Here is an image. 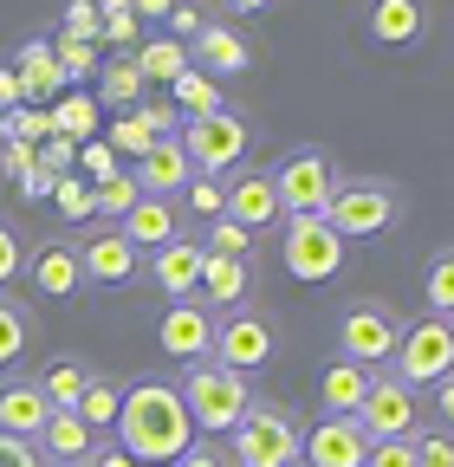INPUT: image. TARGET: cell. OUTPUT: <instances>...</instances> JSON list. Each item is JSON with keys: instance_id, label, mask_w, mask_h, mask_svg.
Wrapping results in <instances>:
<instances>
[{"instance_id": "484cf974", "label": "cell", "mask_w": 454, "mask_h": 467, "mask_svg": "<svg viewBox=\"0 0 454 467\" xmlns=\"http://www.w3.org/2000/svg\"><path fill=\"white\" fill-rule=\"evenodd\" d=\"M370 377H377V370H357V364H345V358H337V364L318 377L325 416H357V409H364V389H370Z\"/></svg>"}, {"instance_id": "d6986e66", "label": "cell", "mask_w": 454, "mask_h": 467, "mask_svg": "<svg viewBox=\"0 0 454 467\" xmlns=\"http://www.w3.org/2000/svg\"><path fill=\"white\" fill-rule=\"evenodd\" d=\"M364 33L377 46H416L428 33V0H370Z\"/></svg>"}, {"instance_id": "52a82bcc", "label": "cell", "mask_w": 454, "mask_h": 467, "mask_svg": "<svg viewBox=\"0 0 454 467\" xmlns=\"http://www.w3.org/2000/svg\"><path fill=\"white\" fill-rule=\"evenodd\" d=\"M273 175V195H279V214L286 221H305V214H325V202H331V189L345 182L337 175V162L325 156V150H293L279 169H266Z\"/></svg>"}, {"instance_id": "bcb514c9", "label": "cell", "mask_w": 454, "mask_h": 467, "mask_svg": "<svg viewBox=\"0 0 454 467\" xmlns=\"http://www.w3.org/2000/svg\"><path fill=\"white\" fill-rule=\"evenodd\" d=\"M98 33H104L110 46H137V39H143V20H137V14H110V20H98Z\"/></svg>"}, {"instance_id": "1f68e13d", "label": "cell", "mask_w": 454, "mask_h": 467, "mask_svg": "<svg viewBox=\"0 0 454 467\" xmlns=\"http://www.w3.org/2000/svg\"><path fill=\"white\" fill-rule=\"evenodd\" d=\"M91 104H110V110L143 104V78H137L130 58H110V66H104V78H98V98H91Z\"/></svg>"}, {"instance_id": "6f0895ef", "label": "cell", "mask_w": 454, "mask_h": 467, "mask_svg": "<svg viewBox=\"0 0 454 467\" xmlns=\"http://www.w3.org/2000/svg\"><path fill=\"white\" fill-rule=\"evenodd\" d=\"M46 467H91V461H46Z\"/></svg>"}, {"instance_id": "5b68a950", "label": "cell", "mask_w": 454, "mask_h": 467, "mask_svg": "<svg viewBox=\"0 0 454 467\" xmlns=\"http://www.w3.org/2000/svg\"><path fill=\"white\" fill-rule=\"evenodd\" d=\"M182 156H189V169L195 175H221V169H234L241 156H247V143H253V124L241 110H208V117H189L182 124Z\"/></svg>"}, {"instance_id": "ba28073f", "label": "cell", "mask_w": 454, "mask_h": 467, "mask_svg": "<svg viewBox=\"0 0 454 467\" xmlns=\"http://www.w3.org/2000/svg\"><path fill=\"white\" fill-rule=\"evenodd\" d=\"M396 370V383H409V389H435V383H448V370H454V325L448 318H422V325H403V337H396V358H389Z\"/></svg>"}, {"instance_id": "d590c367", "label": "cell", "mask_w": 454, "mask_h": 467, "mask_svg": "<svg viewBox=\"0 0 454 467\" xmlns=\"http://www.w3.org/2000/svg\"><path fill=\"white\" fill-rule=\"evenodd\" d=\"M422 292H428L435 318H448V312H454V254H448V247L428 260V279H422Z\"/></svg>"}, {"instance_id": "ab89813d", "label": "cell", "mask_w": 454, "mask_h": 467, "mask_svg": "<svg viewBox=\"0 0 454 467\" xmlns=\"http://www.w3.org/2000/svg\"><path fill=\"white\" fill-rule=\"evenodd\" d=\"M20 266H26V241L14 221H0V292H7V279H20Z\"/></svg>"}, {"instance_id": "277c9868", "label": "cell", "mask_w": 454, "mask_h": 467, "mask_svg": "<svg viewBox=\"0 0 454 467\" xmlns=\"http://www.w3.org/2000/svg\"><path fill=\"white\" fill-rule=\"evenodd\" d=\"M396 208H403V195L389 182H337L325 202V227L337 241H377L396 227Z\"/></svg>"}, {"instance_id": "4fadbf2b", "label": "cell", "mask_w": 454, "mask_h": 467, "mask_svg": "<svg viewBox=\"0 0 454 467\" xmlns=\"http://www.w3.org/2000/svg\"><path fill=\"white\" fill-rule=\"evenodd\" d=\"M156 344H162L176 364L208 358V350H214V312H208L201 299H176V306L162 312V325H156Z\"/></svg>"}, {"instance_id": "f35d334b", "label": "cell", "mask_w": 454, "mask_h": 467, "mask_svg": "<svg viewBox=\"0 0 454 467\" xmlns=\"http://www.w3.org/2000/svg\"><path fill=\"white\" fill-rule=\"evenodd\" d=\"M52 58H59V72H66V78H85V72H98V52H91L85 39H52Z\"/></svg>"}, {"instance_id": "ffe728a7", "label": "cell", "mask_w": 454, "mask_h": 467, "mask_svg": "<svg viewBox=\"0 0 454 467\" xmlns=\"http://www.w3.org/2000/svg\"><path fill=\"white\" fill-rule=\"evenodd\" d=\"M189 175H195V169H189L182 143H176V137H162V143L137 162V189H143V195H156V202H176V195L189 189Z\"/></svg>"}, {"instance_id": "7402d4cb", "label": "cell", "mask_w": 454, "mask_h": 467, "mask_svg": "<svg viewBox=\"0 0 454 467\" xmlns=\"http://www.w3.org/2000/svg\"><path fill=\"white\" fill-rule=\"evenodd\" d=\"M98 441H104V435H91V429L72 416V409H52L46 429L33 435V454H39V461H85Z\"/></svg>"}, {"instance_id": "8d00e7d4", "label": "cell", "mask_w": 454, "mask_h": 467, "mask_svg": "<svg viewBox=\"0 0 454 467\" xmlns=\"http://www.w3.org/2000/svg\"><path fill=\"white\" fill-rule=\"evenodd\" d=\"M189 208L201 214V221H221V208H227V175H189Z\"/></svg>"}, {"instance_id": "83f0119b", "label": "cell", "mask_w": 454, "mask_h": 467, "mask_svg": "<svg viewBox=\"0 0 454 467\" xmlns=\"http://www.w3.org/2000/svg\"><path fill=\"white\" fill-rule=\"evenodd\" d=\"M91 377H98V370H91L85 358H52L33 383H39V396H46L52 409H72V402L85 396V383H91Z\"/></svg>"}, {"instance_id": "7bdbcfd3", "label": "cell", "mask_w": 454, "mask_h": 467, "mask_svg": "<svg viewBox=\"0 0 454 467\" xmlns=\"http://www.w3.org/2000/svg\"><path fill=\"white\" fill-rule=\"evenodd\" d=\"M364 467H416V441H370Z\"/></svg>"}, {"instance_id": "6da1fadb", "label": "cell", "mask_w": 454, "mask_h": 467, "mask_svg": "<svg viewBox=\"0 0 454 467\" xmlns=\"http://www.w3.org/2000/svg\"><path fill=\"white\" fill-rule=\"evenodd\" d=\"M118 448H124L137 467H176V461L195 448V429H189V409H182L176 383H130V389H124Z\"/></svg>"}, {"instance_id": "8992f818", "label": "cell", "mask_w": 454, "mask_h": 467, "mask_svg": "<svg viewBox=\"0 0 454 467\" xmlns=\"http://www.w3.org/2000/svg\"><path fill=\"white\" fill-rule=\"evenodd\" d=\"M396 337H403L396 306L357 299V306H345V318H337V358L357 364V370H383V364L396 358Z\"/></svg>"}, {"instance_id": "9f6ffc18", "label": "cell", "mask_w": 454, "mask_h": 467, "mask_svg": "<svg viewBox=\"0 0 454 467\" xmlns=\"http://www.w3.org/2000/svg\"><path fill=\"white\" fill-rule=\"evenodd\" d=\"M91 7H98V14L110 20V14H130V0H91Z\"/></svg>"}, {"instance_id": "db71d44e", "label": "cell", "mask_w": 454, "mask_h": 467, "mask_svg": "<svg viewBox=\"0 0 454 467\" xmlns=\"http://www.w3.org/2000/svg\"><path fill=\"white\" fill-rule=\"evenodd\" d=\"M20 104V78L14 72H0V110H14Z\"/></svg>"}, {"instance_id": "f1b7e54d", "label": "cell", "mask_w": 454, "mask_h": 467, "mask_svg": "<svg viewBox=\"0 0 454 467\" xmlns=\"http://www.w3.org/2000/svg\"><path fill=\"white\" fill-rule=\"evenodd\" d=\"M118 409H124V383L91 377V383H85V396L72 402V416H78L91 435H110V429H118Z\"/></svg>"}, {"instance_id": "3957f363", "label": "cell", "mask_w": 454, "mask_h": 467, "mask_svg": "<svg viewBox=\"0 0 454 467\" xmlns=\"http://www.w3.org/2000/svg\"><path fill=\"white\" fill-rule=\"evenodd\" d=\"M299 422L279 402H247V416L234 422V448L227 461L234 467H299Z\"/></svg>"}, {"instance_id": "60d3db41", "label": "cell", "mask_w": 454, "mask_h": 467, "mask_svg": "<svg viewBox=\"0 0 454 467\" xmlns=\"http://www.w3.org/2000/svg\"><path fill=\"white\" fill-rule=\"evenodd\" d=\"M52 202H59L66 214H91V182H78V175H52Z\"/></svg>"}, {"instance_id": "4316f807", "label": "cell", "mask_w": 454, "mask_h": 467, "mask_svg": "<svg viewBox=\"0 0 454 467\" xmlns=\"http://www.w3.org/2000/svg\"><path fill=\"white\" fill-rule=\"evenodd\" d=\"M130 66H137L143 85H176V78L189 72V46H182V39H169V33H162V39H143Z\"/></svg>"}, {"instance_id": "c3c4849f", "label": "cell", "mask_w": 454, "mask_h": 467, "mask_svg": "<svg viewBox=\"0 0 454 467\" xmlns=\"http://www.w3.org/2000/svg\"><path fill=\"white\" fill-rule=\"evenodd\" d=\"M0 467H46L33 454V441H14V435H0Z\"/></svg>"}, {"instance_id": "30bf717a", "label": "cell", "mask_w": 454, "mask_h": 467, "mask_svg": "<svg viewBox=\"0 0 454 467\" xmlns=\"http://www.w3.org/2000/svg\"><path fill=\"white\" fill-rule=\"evenodd\" d=\"M357 429L370 441H416V389L377 370L364 389V409H357Z\"/></svg>"}, {"instance_id": "5bb4252c", "label": "cell", "mask_w": 454, "mask_h": 467, "mask_svg": "<svg viewBox=\"0 0 454 467\" xmlns=\"http://www.w3.org/2000/svg\"><path fill=\"white\" fill-rule=\"evenodd\" d=\"M234 227H247V234H266V227H279L286 214H279V195H273V175L266 169H247V175H227V208H221Z\"/></svg>"}, {"instance_id": "9a60e30c", "label": "cell", "mask_w": 454, "mask_h": 467, "mask_svg": "<svg viewBox=\"0 0 454 467\" xmlns=\"http://www.w3.org/2000/svg\"><path fill=\"white\" fill-rule=\"evenodd\" d=\"M20 273L33 279L39 299H72V292L85 285V273H78V241H39Z\"/></svg>"}, {"instance_id": "8fae6325", "label": "cell", "mask_w": 454, "mask_h": 467, "mask_svg": "<svg viewBox=\"0 0 454 467\" xmlns=\"http://www.w3.org/2000/svg\"><path fill=\"white\" fill-rule=\"evenodd\" d=\"M273 344H279V337H273V318H260V312L241 306L227 325H214V350H208V358H214L221 370H241V377H247V370H260V364L273 358Z\"/></svg>"}, {"instance_id": "f546056e", "label": "cell", "mask_w": 454, "mask_h": 467, "mask_svg": "<svg viewBox=\"0 0 454 467\" xmlns=\"http://www.w3.org/2000/svg\"><path fill=\"white\" fill-rule=\"evenodd\" d=\"M20 98H46V91H59L66 85V72H59V58H52V46L46 39H26L20 46Z\"/></svg>"}, {"instance_id": "f907efd6", "label": "cell", "mask_w": 454, "mask_h": 467, "mask_svg": "<svg viewBox=\"0 0 454 467\" xmlns=\"http://www.w3.org/2000/svg\"><path fill=\"white\" fill-rule=\"evenodd\" d=\"M85 461H91V467H137V461H130V454H124L118 441H98V448H91Z\"/></svg>"}, {"instance_id": "11a10c76", "label": "cell", "mask_w": 454, "mask_h": 467, "mask_svg": "<svg viewBox=\"0 0 454 467\" xmlns=\"http://www.w3.org/2000/svg\"><path fill=\"white\" fill-rule=\"evenodd\" d=\"M221 7H227V14H266L273 0H221Z\"/></svg>"}, {"instance_id": "2e32d148", "label": "cell", "mask_w": 454, "mask_h": 467, "mask_svg": "<svg viewBox=\"0 0 454 467\" xmlns=\"http://www.w3.org/2000/svg\"><path fill=\"white\" fill-rule=\"evenodd\" d=\"M176 124H182V117L169 110V104H130L118 124H110V143H104V150H110V156L124 150V156H137V162H143L162 137H176Z\"/></svg>"}, {"instance_id": "7dc6e473", "label": "cell", "mask_w": 454, "mask_h": 467, "mask_svg": "<svg viewBox=\"0 0 454 467\" xmlns=\"http://www.w3.org/2000/svg\"><path fill=\"white\" fill-rule=\"evenodd\" d=\"M78 162H85V175H91V189H98V182H110V175H118V156H110L104 143H85V156H78Z\"/></svg>"}, {"instance_id": "f6af8a7d", "label": "cell", "mask_w": 454, "mask_h": 467, "mask_svg": "<svg viewBox=\"0 0 454 467\" xmlns=\"http://www.w3.org/2000/svg\"><path fill=\"white\" fill-rule=\"evenodd\" d=\"M162 20H169V26H176V33H169V39H182V46H189V39H195V33L208 26V20H201V7H195V0H176V7H169Z\"/></svg>"}, {"instance_id": "7c38bea8", "label": "cell", "mask_w": 454, "mask_h": 467, "mask_svg": "<svg viewBox=\"0 0 454 467\" xmlns=\"http://www.w3.org/2000/svg\"><path fill=\"white\" fill-rule=\"evenodd\" d=\"M370 435L357 429V416H325L312 435H299V467H364Z\"/></svg>"}, {"instance_id": "9c48e42d", "label": "cell", "mask_w": 454, "mask_h": 467, "mask_svg": "<svg viewBox=\"0 0 454 467\" xmlns=\"http://www.w3.org/2000/svg\"><path fill=\"white\" fill-rule=\"evenodd\" d=\"M279 260H286L293 279L325 285V279L345 273V241L325 227V214H305V221H286V234H279Z\"/></svg>"}, {"instance_id": "d6a6232c", "label": "cell", "mask_w": 454, "mask_h": 467, "mask_svg": "<svg viewBox=\"0 0 454 467\" xmlns=\"http://www.w3.org/2000/svg\"><path fill=\"white\" fill-rule=\"evenodd\" d=\"M169 110H176V117H208V110H221V91H214V78L189 66V72L176 78V104H169Z\"/></svg>"}, {"instance_id": "74e56055", "label": "cell", "mask_w": 454, "mask_h": 467, "mask_svg": "<svg viewBox=\"0 0 454 467\" xmlns=\"http://www.w3.org/2000/svg\"><path fill=\"white\" fill-rule=\"evenodd\" d=\"M46 124H52V137H85V130L98 124V104H91V98H66Z\"/></svg>"}, {"instance_id": "d4e9b609", "label": "cell", "mask_w": 454, "mask_h": 467, "mask_svg": "<svg viewBox=\"0 0 454 467\" xmlns=\"http://www.w3.org/2000/svg\"><path fill=\"white\" fill-rule=\"evenodd\" d=\"M195 279H201V241H169V247H156V285L169 292V306L176 299H195Z\"/></svg>"}, {"instance_id": "44dd1931", "label": "cell", "mask_w": 454, "mask_h": 467, "mask_svg": "<svg viewBox=\"0 0 454 467\" xmlns=\"http://www.w3.org/2000/svg\"><path fill=\"white\" fill-rule=\"evenodd\" d=\"M46 416H52V402L39 396V383H33V377H20V383L0 389V435L33 441V435L46 429Z\"/></svg>"}, {"instance_id": "7a4b0ae2", "label": "cell", "mask_w": 454, "mask_h": 467, "mask_svg": "<svg viewBox=\"0 0 454 467\" xmlns=\"http://www.w3.org/2000/svg\"><path fill=\"white\" fill-rule=\"evenodd\" d=\"M182 409H189V429L195 435H234V422L247 416V402H253V383L241 370H221L214 358H195L176 383Z\"/></svg>"}, {"instance_id": "603a6c76", "label": "cell", "mask_w": 454, "mask_h": 467, "mask_svg": "<svg viewBox=\"0 0 454 467\" xmlns=\"http://www.w3.org/2000/svg\"><path fill=\"white\" fill-rule=\"evenodd\" d=\"M118 234H124V241L143 254H156V247H169V241H176V202H156V195H137V208L118 221Z\"/></svg>"}, {"instance_id": "f5cc1de1", "label": "cell", "mask_w": 454, "mask_h": 467, "mask_svg": "<svg viewBox=\"0 0 454 467\" xmlns=\"http://www.w3.org/2000/svg\"><path fill=\"white\" fill-rule=\"evenodd\" d=\"M169 7H176V0H130V14H137V20H162Z\"/></svg>"}, {"instance_id": "b9f144b4", "label": "cell", "mask_w": 454, "mask_h": 467, "mask_svg": "<svg viewBox=\"0 0 454 467\" xmlns=\"http://www.w3.org/2000/svg\"><path fill=\"white\" fill-rule=\"evenodd\" d=\"M416 467H454V441H448V429L416 435Z\"/></svg>"}, {"instance_id": "cb8c5ba5", "label": "cell", "mask_w": 454, "mask_h": 467, "mask_svg": "<svg viewBox=\"0 0 454 467\" xmlns=\"http://www.w3.org/2000/svg\"><path fill=\"white\" fill-rule=\"evenodd\" d=\"M195 299L214 312V306H227V312H241L247 306V260H214V254H201V279H195Z\"/></svg>"}, {"instance_id": "4dcf8cb0", "label": "cell", "mask_w": 454, "mask_h": 467, "mask_svg": "<svg viewBox=\"0 0 454 467\" xmlns=\"http://www.w3.org/2000/svg\"><path fill=\"white\" fill-rule=\"evenodd\" d=\"M26 344H33V312H26L20 299H7V292H0V370L20 364Z\"/></svg>"}, {"instance_id": "e575fe53", "label": "cell", "mask_w": 454, "mask_h": 467, "mask_svg": "<svg viewBox=\"0 0 454 467\" xmlns=\"http://www.w3.org/2000/svg\"><path fill=\"white\" fill-rule=\"evenodd\" d=\"M247 247H253V234L247 227H234V221H208V241H201V254H214V260H247Z\"/></svg>"}, {"instance_id": "ac0fdd59", "label": "cell", "mask_w": 454, "mask_h": 467, "mask_svg": "<svg viewBox=\"0 0 454 467\" xmlns=\"http://www.w3.org/2000/svg\"><path fill=\"white\" fill-rule=\"evenodd\" d=\"M78 273L98 279V285H130L137 279V247L124 241L118 227H98L78 241Z\"/></svg>"}, {"instance_id": "ee69618b", "label": "cell", "mask_w": 454, "mask_h": 467, "mask_svg": "<svg viewBox=\"0 0 454 467\" xmlns=\"http://www.w3.org/2000/svg\"><path fill=\"white\" fill-rule=\"evenodd\" d=\"M59 39H98V7H91V0H72V7H66V33Z\"/></svg>"}, {"instance_id": "816d5d0a", "label": "cell", "mask_w": 454, "mask_h": 467, "mask_svg": "<svg viewBox=\"0 0 454 467\" xmlns=\"http://www.w3.org/2000/svg\"><path fill=\"white\" fill-rule=\"evenodd\" d=\"M7 169H14V175H33L39 162H33V150H26V143H7Z\"/></svg>"}, {"instance_id": "681fc988", "label": "cell", "mask_w": 454, "mask_h": 467, "mask_svg": "<svg viewBox=\"0 0 454 467\" xmlns=\"http://www.w3.org/2000/svg\"><path fill=\"white\" fill-rule=\"evenodd\" d=\"M176 467H234V461H227V448H214V441H195Z\"/></svg>"}, {"instance_id": "e0dca14e", "label": "cell", "mask_w": 454, "mask_h": 467, "mask_svg": "<svg viewBox=\"0 0 454 467\" xmlns=\"http://www.w3.org/2000/svg\"><path fill=\"white\" fill-rule=\"evenodd\" d=\"M189 66H201L208 78H227V72H247V66H253V46H247L241 26L208 20V26L189 39Z\"/></svg>"}, {"instance_id": "836d02e7", "label": "cell", "mask_w": 454, "mask_h": 467, "mask_svg": "<svg viewBox=\"0 0 454 467\" xmlns=\"http://www.w3.org/2000/svg\"><path fill=\"white\" fill-rule=\"evenodd\" d=\"M137 175H110V182H98L91 189V214H110V221H124L130 208H137Z\"/></svg>"}]
</instances>
